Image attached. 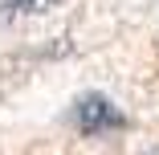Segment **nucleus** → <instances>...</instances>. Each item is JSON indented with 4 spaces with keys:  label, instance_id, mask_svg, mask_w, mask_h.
Instances as JSON below:
<instances>
[{
    "label": "nucleus",
    "instance_id": "nucleus-1",
    "mask_svg": "<svg viewBox=\"0 0 159 155\" xmlns=\"http://www.w3.org/2000/svg\"><path fill=\"white\" fill-rule=\"evenodd\" d=\"M70 118H74V127L82 131V135H114V131H122L126 127V114L106 98V94H82L78 102H74V110H70Z\"/></svg>",
    "mask_w": 159,
    "mask_h": 155
},
{
    "label": "nucleus",
    "instance_id": "nucleus-2",
    "mask_svg": "<svg viewBox=\"0 0 159 155\" xmlns=\"http://www.w3.org/2000/svg\"><path fill=\"white\" fill-rule=\"evenodd\" d=\"M57 0H8L4 4V16H37V12H49Z\"/></svg>",
    "mask_w": 159,
    "mask_h": 155
}]
</instances>
